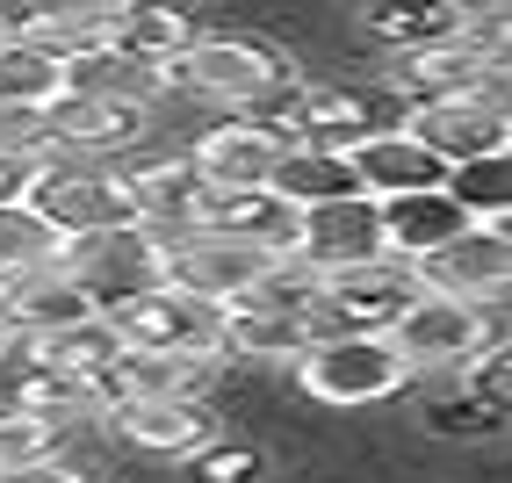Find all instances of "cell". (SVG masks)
<instances>
[{
	"mask_svg": "<svg viewBox=\"0 0 512 483\" xmlns=\"http://www.w3.org/2000/svg\"><path fill=\"white\" fill-rule=\"evenodd\" d=\"M289 80H296V58L267 37H246V29H195L181 44V58L166 65V94L224 109V116L267 109Z\"/></svg>",
	"mask_w": 512,
	"mask_h": 483,
	"instance_id": "obj_1",
	"label": "cell"
},
{
	"mask_svg": "<svg viewBox=\"0 0 512 483\" xmlns=\"http://www.w3.org/2000/svg\"><path fill=\"white\" fill-rule=\"evenodd\" d=\"M289 383L318 411H375L419 383L390 332H311V347L289 361Z\"/></svg>",
	"mask_w": 512,
	"mask_h": 483,
	"instance_id": "obj_2",
	"label": "cell"
},
{
	"mask_svg": "<svg viewBox=\"0 0 512 483\" xmlns=\"http://www.w3.org/2000/svg\"><path fill=\"white\" fill-rule=\"evenodd\" d=\"M390 339L397 354L412 361V375L426 383V375H455L462 361H476L498 339V310L484 303H462V296H440V289H412V303L390 318Z\"/></svg>",
	"mask_w": 512,
	"mask_h": 483,
	"instance_id": "obj_3",
	"label": "cell"
},
{
	"mask_svg": "<svg viewBox=\"0 0 512 483\" xmlns=\"http://www.w3.org/2000/svg\"><path fill=\"white\" fill-rule=\"evenodd\" d=\"M94 426L109 433L123 455L166 462V469H188L202 447L224 433V426H217V411H210V397H116Z\"/></svg>",
	"mask_w": 512,
	"mask_h": 483,
	"instance_id": "obj_4",
	"label": "cell"
},
{
	"mask_svg": "<svg viewBox=\"0 0 512 483\" xmlns=\"http://www.w3.org/2000/svg\"><path fill=\"white\" fill-rule=\"evenodd\" d=\"M267 116H275L289 137H303V145H332L347 152L354 137H368L375 123H397L404 109L383 94V87H354V80H289L275 101H267Z\"/></svg>",
	"mask_w": 512,
	"mask_h": 483,
	"instance_id": "obj_5",
	"label": "cell"
},
{
	"mask_svg": "<svg viewBox=\"0 0 512 483\" xmlns=\"http://www.w3.org/2000/svg\"><path fill=\"white\" fill-rule=\"evenodd\" d=\"M159 137V109L145 101H109V94H80L65 87L44 109V145L51 159H130Z\"/></svg>",
	"mask_w": 512,
	"mask_h": 483,
	"instance_id": "obj_6",
	"label": "cell"
},
{
	"mask_svg": "<svg viewBox=\"0 0 512 483\" xmlns=\"http://www.w3.org/2000/svg\"><path fill=\"white\" fill-rule=\"evenodd\" d=\"M109 332L123 347H152V354H195V361H217V303H202L174 282H152V289H130L109 310Z\"/></svg>",
	"mask_w": 512,
	"mask_h": 483,
	"instance_id": "obj_7",
	"label": "cell"
},
{
	"mask_svg": "<svg viewBox=\"0 0 512 483\" xmlns=\"http://www.w3.org/2000/svg\"><path fill=\"white\" fill-rule=\"evenodd\" d=\"M404 130L448 166L469 159H505L512 152V123H505V94H426V101H404Z\"/></svg>",
	"mask_w": 512,
	"mask_h": 483,
	"instance_id": "obj_8",
	"label": "cell"
},
{
	"mask_svg": "<svg viewBox=\"0 0 512 483\" xmlns=\"http://www.w3.org/2000/svg\"><path fill=\"white\" fill-rule=\"evenodd\" d=\"M426 94H505V44H484L476 29H448L419 51L390 58V101H426Z\"/></svg>",
	"mask_w": 512,
	"mask_h": 483,
	"instance_id": "obj_9",
	"label": "cell"
},
{
	"mask_svg": "<svg viewBox=\"0 0 512 483\" xmlns=\"http://www.w3.org/2000/svg\"><path fill=\"white\" fill-rule=\"evenodd\" d=\"M29 202L51 217L58 238L138 224L130 188H123V159H44V181H37V195H29Z\"/></svg>",
	"mask_w": 512,
	"mask_h": 483,
	"instance_id": "obj_10",
	"label": "cell"
},
{
	"mask_svg": "<svg viewBox=\"0 0 512 483\" xmlns=\"http://www.w3.org/2000/svg\"><path fill=\"white\" fill-rule=\"evenodd\" d=\"M289 152V130L260 109H238V116H217L210 130H195L181 159L202 174V188H267L275 166Z\"/></svg>",
	"mask_w": 512,
	"mask_h": 483,
	"instance_id": "obj_11",
	"label": "cell"
},
{
	"mask_svg": "<svg viewBox=\"0 0 512 483\" xmlns=\"http://www.w3.org/2000/svg\"><path fill=\"white\" fill-rule=\"evenodd\" d=\"M159 253H166V231L152 224H116V231H80V238H58V267L109 310L130 289H152L159 282Z\"/></svg>",
	"mask_w": 512,
	"mask_h": 483,
	"instance_id": "obj_12",
	"label": "cell"
},
{
	"mask_svg": "<svg viewBox=\"0 0 512 483\" xmlns=\"http://www.w3.org/2000/svg\"><path fill=\"white\" fill-rule=\"evenodd\" d=\"M419 289V267L404 260H361V267H339V274H318V310L311 325L318 332H390V318Z\"/></svg>",
	"mask_w": 512,
	"mask_h": 483,
	"instance_id": "obj_13",
	"label": "cell"
},
{
	"mask_svg": "<svg viewBox=\"0 0 512 483\" xmlns=\"http://www.w3.org/2000/svg\"><path fill=\"white\" fill-rule=\"evenodd\" d=\"M289 260L311 267V274H339V267H361V260H383V217L375 202L354 195H325V202H303L296 231H289Z\"/></svg>",
	"mask_w": 512,
	"mask_h": 483,
	"instance_id": "obj_14",
	"label": "cell"
},
{
	"mask_svg": "<svg viewBox=\"0 0 512 483\" xmlns=\"http://www.w3.org/2000/svg\"><path fill=\"white\" fill-rule=\"evenodd\" d=\"M282 253L267 246H238V238H217V231H174L159 253V282H174L202 303H238L267 267H275Z\"/></svg>",
	"mask_w": 512,
	"mask_h": 483,
	"instance_id": "obj_15",
	"label": "cell"
},
{
	"mask_svg": "<svg viewBox=\"0 0 512 483\" xmlns=\"http://www.w3.org/2000/svg\"><path fill=\"white\" fill-rule=\"evenodd\" d=\"M505 231L512 224H469V231H455L433 260H419V282L440 289V296L505 310V289H512V238Z\"/></svg>",
	"mask_w": 512,
	"mask_h": 483,
	"instance_id": "obj_16",
	"label": "cell"
},
{
	"mask_svg": "<svg viewBox=\"0 0 512 483\" xmlns=\"http://www.w3.org/2000/svg\"><path fill=\"white\" fill-rule=\"evenodd\" d=\"M87 318H101V303H94L58 260L22 267V274H8V282H0V339H37V332L87 325Z\"/></svg>",
	"mask_w": 512,
	"mask_h": 483,
	"instance_id": "obj_17",
	"label": "cell"
},
{
	"mask_svg": "<svg viewBox=\"0 0 512 483\" xmlns=\"http://www.w3.org/2000/svg\"><path fill=\"white\" fill-rule=\"evenodd\" d=\"M347 174L368 202H390V195H419V188H448V166H440L426 145L404 123H375L368 137L347 145Z\"/></svg>",
	"mask_w": 512,
	"mask_h": 483,
	"instance_id": "obj_18",
	"label": "cell"
},
{
	"mask_svg": "<svg viewBox=\"0 0 512 483\" xmlns=\"http://www.w3.org/2000/svg\"><path fill=\"white\" fill-rule=\"evenodd\" d=\"M123 188H130V210H138V224H152V231H166V238L195 224L202 174H195L181 152H159V145L130 152V159H123Z\"/></svg>",
	"mask_w": 512,
	"mask_h": 483,
	"instance_id": "obj_19",
	"label": "cell"
},
{
	"mask_svg": "<svg viewBox=\"0 0 512 483\" xmlns=\"http://www.w3.org/2000/svg\"><path fill=\"white\" fill-rule=\"evenodd\" d=\"M188 231H217V238H238V246L289 253L296 210H289V202H282L275 188H202L195 224H188Z\"/></svg>",
	"mask_w": 512,
	"mask_h": 483,
	"instance_id": "obj_20",
	"label": "cell"
},
{
	"mask_svg": "<svg viewBox=\"0 0 512 483\" xmlns=\"http://www.w3.org/2000/svg\"><path fill=\"white\" fill-rule=\"evenodd\" d=\"M375 217H383V253H390V260H404V267L433 260L455 231H469V210H462L448 188L390 195V202H375Z\"/></svg>",
	"mask_w": 512,
	"mask_h": 483,
	"instance_id": "obj_21",
	"label": "cell"
},
{
	"mask_svg": "<svg viewBox=\"0 0 512 483\" xmlns=\"http://www.w3.org/2000/svg\"><path fill=\"white\" fill-rule=\"evenodd\" d=\"M217 361L195 354H152V347H116L109 361V404L116 397H210Z\"/></svg>",
	"mask_w": 512,
	"mask_h": 483,
	"instance_id": "obj_22",
	"label": "cell"
},
{
	"mask_svg": "<svg viewBox=\"0 0 512 483\" xmlns=\"http://www.w3.org/2000/svg\"><path fill=\"white\" fill-rule=\"evenodd\" d=\"M195 37V15L188 8H145V0H130V8H116L109 22H101V44L123 51V58H138V65H174L181 44Z\"/></svg>",
	"mask_w": 512,
	"mask_h": 483,
	"instance_id": "obj_23",
	"label": "cell"
},
{
	"mask_svg": "<svg viewBox=\"0 0 512 483\" xmlns=\"http://www.w3.org/2000/svg\"><path fill=\"white\" fill-rule=\"evenodd\" d=\"M65 87H80V94H109V101H145V109H166V73L159 65H138V58H123L109 44H87L65 58Z\"/></svg>",
	"mask_w": 512,
	"mask_h": 483,
	"instance_id": "obj_24",
	"label": "cell"
},
{
	"mask_svg": "<svg viewBox=\"0 0 512 483\" xmlns=\"http://www.w3.org/2000/svg\"><path fill=\"white\" fill-rule=\"evenodd\" d=\"M354 22H361V37L383 44L390 58L397 51H419L433 37H448V29H462V15L448 8V0H368Z\"/></svg>",
	"mask_w": 512,
	"mask_h": 483,
	"instance_id": "obj_25",
	"label": "cell"
},
{
	"mask_svg": "<svg viewBox=\"0 0 512 483\" xmlns=\"http://www.w3.org/2000/svg\"><path fill=\"white\" fill-rule=\"evenodd\" d=\"M267 188H275L289 210H303V202H325V195H354V174H347V152L289 137V152H282V166H275Z\"/></svg>",
	"mask_w": 512,
	"mask_h": 483,
	"instance_id": "obj_26",
	"label": "cell"
},
{
	"mask_svg": "<svg viewBox=\"0 0 512 483\" xmlns=\"http://www.w3.org/2000/svg\"><path fill=\"white\" fill-rule=\"evenodd\" d=\"M65 94V58L22 44V37H0V101L15 109H51Z\"/></svg>",
	"mask_w": 512,
	"mask_h": 483,
	"instance_id": "obj_27",
	"label": "cell"
},
{
	"mask_svg": "<svg viewBox=\"0 0 512 483\" xmlns=\"http://www.w3.org/2000/svg\"><path fill=\"white\" fill-rule=\"evenodd\" d=\"M44 260H58L51 217L37 210V202H8V210H0V282L22 274V267H44Z\"/></svg>",
	"mask_w": 512,
	"mask_h": 483,
	"instance_id": "obj_28",
	"label": "cell"
},
{
	"mask_svg": "<svg viewBox=\"0 0 512 483\" xmlns=\"http://www.w3.org/2000/svg\"><path fill=\"white\" fill-rule=\"evenodd\" d=\"M448 195L469 210V224H512V181H505V159H469L448 174Z\"/></svg>",
	"mask_w": 512,
	"mask_h": 483,
	"instance_id": "obj_29",
	"label": "cell"
},
{
	"mask_svg": "<svg viewBox=\"0 0 512 483\" xmlns=\"http://www.w3.org/2000/svg\"><path fill=\"white\" fill-rule=\"evenodd\" d=\"M73 433H65L51 411L22 404V397H0V462H22V455H51V447H65Z\"/></svg>",
	"mask_w": 512,
	"mask_h": 483,
	"instance_id": "obj_30",
	"label": "cell"
},
{
	"mask_svg": "<svg viewBox=\"0 0 512 483\" xmlns=\"http://www.w3.org/2000/svg\"><path fill=\"white\" fill-rule=\"evenodd\" d=\"M188 469H195V483H260V447H238V440L217 433Z\"/></svg>",
	"mask_w": 512,
	"mask_h": 483,
	"instance_id": "obj_31",
	"label": "cell"
},
{
	"mask_svg": "<svg viewBox=\"0 0 512 483\" xmlns=\"http://www.w3.org/2000/svg\"><path fill=\"white\" fill-rule=\"evenodd\" d=\"M0 483H101L73 447H51V455H22V462H0Z\"/></svg>",
	"mask_w": 512,
	"mask_h": 483,
	"instance_id": "obj_32",
	"label": "cell"
},
{
	"mask_svg": "<svg viewBox=\"0 0 512 483\" xmlns=\"http://www.w3.org/2000/svg\"><path fill=\"white\" fill-rule=\"evenodd\" d=\"M44 159H51V152H0V210H8V202H29V195H37Z\"/></svg>",
	"mask_w": 512,
	"mask_h": 483,
	"instance_id": "obj_33",
	"label": "cell"
},
{
	"mask_svg": "<svg viewBox=\"0 0 512 483\" xmlns=\"http://www.w3.org/2000/svg\"><path fill=\"white\" fill-rule=\"evenodd\" d=\"M0 152H51L44 145V109H15V101H0Z\"/></svg>",
	"mask_w": 512,
	"mask_h": 483,
	"instance_id": "obj_34",
	"label": "cell"
},
{
	"mask_svg": "<svg viewBox=\"0 0 512 483\" xmlns=\"http://www.w3.org/2000/svg\"><path fill=\"white\" fill-rule=\"evenodd\" d=\"M116 8H130V0H116ZM145 8H195V0H145Z\"/></svg>",
	"mask_w": 512,
	"mask_h": 483,
	"instance_id": "obj_35",
	"label": "cell"
},
{
	"mask_svg": "<svg viewBox=\"0 0 512 483\" xmlns=\"http://www.w3.org/2000/svg\"><path fill=\"white\" fill-rule=\"evenodd\" d=\"M448 8H455V15H469V8H491V0H448Z\"/></svg>",
	"mask_w": 512,
	"mask_h": 483,
	"instance_id": "obj_36",
	"label": "cell"
},
{
	"mask_svg": "<svg viewBox=\"0 0 512 483\" xmlns=\"http://www.w3.org/2000/svg\"><path fill=\"white\" fill-rule=\"evenodd\" d=\"M0 37H8V0H0Z\"/></svg>",
	"mask_w": 512,
	"mask_h": 483,
	"instance_id": "obj_37",
	"label": "cell"
}]
</instances>
